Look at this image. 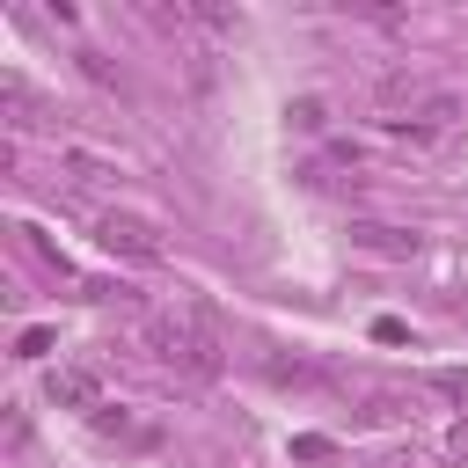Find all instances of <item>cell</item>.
<instances>
[{"mask_svg":"<svg viewBox=\"0 0 468 468\" xmlns=\"http://www.w3.org/2000/svg\"><path fill=\"white\" fill-rule=\"evenodd\" d=\"M351 241L373 249V256H417V234H402V227H358Z\"/></svg>","mask_w":468,"mask_h":468,"instance_id":"8992f818","label":"cell"},{"mask_svg":"<svg viewBox=\"0 0 468 468\" xmlns=\"http://www.w3.org/2000/svg\"><path fill=\"white\" fill-rule=\"evenodd\" d=\"M439 395H453V402H468V373H439Z\"/></svg>","mask_w":468,"mask_h":468,"instance_id":"8fae6325","label":"cell"},{"mask_svg":"<svg viewBox=\"0 0 468 468\" xmlns=\"http://www.w3.org/2000/svg\"><path fill=\"white\" fill-rule=\"evenodd\" d=\"M388 124V139H402V146H439L453 124H461V95H417V102H402L395 117H380Z\"/></svg>","mask_w":468,"mask_h":468,"instance_id":"7a4b0ae2","label":"cell"},{"mask_svg":"<svg viewBox=\"0 0 468 468\" xmlns=\"http://www.w3.org/2000/svg\"><path fill=\"white\" fill-rule=\"evenodd\" d=\"M44 395H51L58 410H80V417H102V410H110L95 366H51V373H44Z\"/></svg>","mask_w":468,"mask_h":468,"instance_id":"277c9868","label":"cell"},{"mask_svg":"<svg viewBox=\"0 0 468 468\" xmlns=\"http://www.w3.org/2000/svg\"><path fill=\"white\" fill-rule=\"evenodd\" d=\"M146 351L190 380H219L227 373V344L219 329L197 314V307H168V314H146Z\"/></svg>","mask_w":468,"mask_h":468,"instance_id":"6da1fadb","label":"cell"},{"mask_svg":"<svg viewBox=\"0 0 468 468\" xmlns=\"http://www.w3.org/2000/svg\"><path fill=\"white\" fill-rule=\"evenodd\" d=\"M80 73H88L95 88H117V73H110V58H102V51H80Z\"/></svg>","mask_w":468,"mask_h":468,"instance_id":"ba28073f","label":"cell"},{"mask_svg":"<svg viewBox=\"0 0 468 468\" xmlns=\"http://www.w3.org/2000/svg\"><path fill=\"white\" fill-rule=\"evenodd\" d=\"M285 117H292L300 132H322V124H329V102H322V95H300V102H292Z\"/></svg>","mask_w":468,"mask_h":468,"instance_id":"52a82bcc","label":"cell"},{"mask_svg":"<svg viewBox=\"0 0 468 468\" xmlns=\"http://www.w3.org/2000/svg\"><path fill=\"white\" fill-rule=\"evenodd\" d=\"M446 461H453V468H468V424H453V431H446Z\"/></svg>","mask_w":468,"mask_h":468,"instance_id":"30bf717a","label":"cell"},{"mask_svg":"<svg viewBox=\"0 0 468 468\" xmlns=\"http://www.w3.org/2000/svg\"><path fill=\"white\" fill-rule=\"evenodd\" d=\"M95 241H102L110 256H132V263H161V256H168L161 234H154L139 212H102V219H95Z\"/></svg>","mask_w":468,"mask_h":468,"instance_id":"3957f363","label":"cell"},{"mask_svg":"<svg viewBox=\"0 0 468 468\" xmlns=\"http://www.w3.org/2000/svg\"><path fill=\"white\" fill-rule=\"evenodd\" d=\"M58 176H66L73 190H110V183H117V168H110V161H95V154H80V146H66V154H58Z\"/></svg>","mask_w":468,"mask_h":468,"instance_id":"5b68a950","label":"cell"},{"mask_svg":"<svg viewBox=\"0 0 468 468\" xmlns=\"http://www.w3.org/2000/svg\"><path fill=\"white\" fill-rule=\"evenodd\" d=\"M51 344H58V336H51V329H22V344H15V351H22V358H44V351H51Z\"/></svg>","mask_w":468,"mask_h":468,"instance_id":"9c48e42d","label":"cell"}]
</instances>
